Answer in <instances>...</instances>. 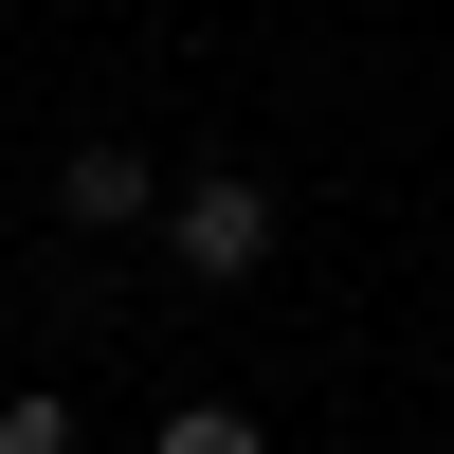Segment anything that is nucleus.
<instances>
[{"instance_id": "7ed1b4c3", "label": "nucleus", "mask_w": 454, "mask_h": 454, "mask_svg": "<svg viewBox=\"0 0 454 454\" xmlns=\"http://www.w3.org/2000/svg\"><path fill=\"white\" fill-rule=\"evenodd\" d=\"M145 454H273V436H254L237 400H164V436H145Z\"/></svg>"}, {"instance_id": "20e7f679", "label": "nucleus", "mask_w": 454, "mask_h": 454, "mask_svg": "<svg viewBox=\"0 0 454 454\" xmlns=\"http://www.w3.org/2000/svg\"><path fill=\"white\" fill-rule=\"evenodd\" d=\"M0 454H73V400H0Z\"/></svg>"}, {"instance_id": "f03ea898", "label": "nucleus", "mask_w": 454, "mask_h": 454, "mask_svg": "<svg viewBox=\"0 0 454 454\" xmlns=\"http://www.w3.org/2000/svg\"><path fill=\"white\" fill-rule=\"evenodd\" d=\"M55 218H73V237H128V218H164V182H145V145H128V128H91V145L55 164Z\"/></svg>"}, {"instance_id": "f257e3e1", "label": "nucleus", "mask_w": 454, "mask_h": 454, "mask_svg": "<svg viewBox=\"0 0 454 454\" xmlns=\"http://www.w3.org/2000/svg\"><path fill=\"white\" fill-rule=\"evenodd\" d=\"M164 254H182L200 291H237V273H273V182H237V164H200V182L164 200Z\"/></svg>"}]
</instances>
